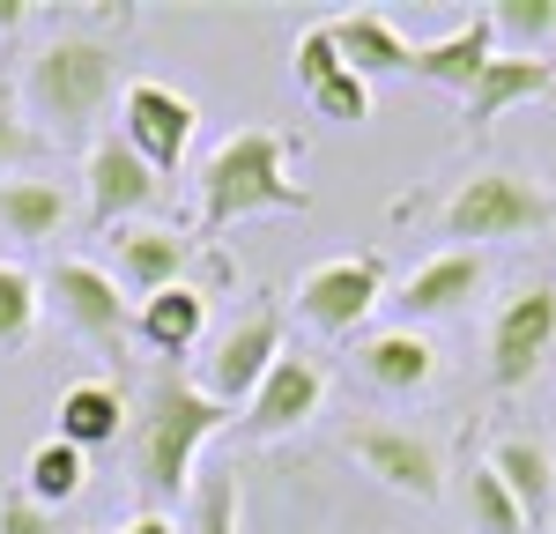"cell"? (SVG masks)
Returning a JSON list of instances; mask_svg holds the SVG:
<instances>
[{"mask_svg": "<svg viewBox=\"0 0 556 534\" xmlns=\"http://www.w3.org/2000/svg\"><path fill=\"white\" fill-rule=\"evenodd\" d=\"M327 30H334L342 60L356 67V75H364V82H371V75H408V67H416V44L401 38L386 15H371V8H356V15H334Z\"/></svg>", "mask_w": 556, "mask_h": 534, "instance_id": "21", "label": "cell"}, {"mask_svg": "<svg viewBox=\"0 0 556 534\" xmlns=\"http://www.w3.org/2000/svg\"><path fill=\"white\" fill-rule=\"evenodd\" d=\"M45 156H52V141L30 127L23 97H15V89H0V178L23 171V164H45Z\"/></svg>", "mask_w": 556, "mask_h": 534, "instance_id": "28", "label": "cell"}, {"mask_svg": "<svg viewBox=\"0 0 556 534\" xmlns=\"http://www.w3.org/2000/svg\"><path fill=\"white\" fill-rule=\"evenodd\" d=\"M490 30H497V52L549 60V44H556V0H497V8H490Z\"/></svg>", "mask_w": 556, "mask_h": 534, "instance_id": "24", "label": "cell"}, {"mask_svg": "<svg viewBox=\"0 0 556 534\" xmlns=\"http://www.w3.org/2000/svg\"><path fill=\"white\" fill-rule=\"evenodd\" d=\"M83 483H89V453H75L67 438H45L30 453V468H23V490L38 497L45 512H60L67 497H83Z\"/></svg>", "mask_w": 556, "mask_h": 534, "instance_id": "23", "label": "cell"}, {"mask_svg": "<svg viewBox=\"0 0 556 534\" xmlns=\"http://www.w3.org/2000/svg\"><path fill=\"white\" fill-rule=\"evenodd\" d=\"M67 223V193L52 178H0V238L15 245H52Z\"/></svg>", "mask_w": 556, "mask_h": 534, "instance_id": "22", "label": "cell"}, {"mask_svg": "<svg viewBox=\"0 0 556 534\" xmlns=\"http://www.w3.org/2000/svg\"><path fill=\"white\" fill-rule=\"evenodd\" d=\"M23 23H30V8H23V0H0V38H15Z\"/></svg>", "mask_w": 556, "mask_h": 534, "instance_id": "33", "label": "cell"}, {"mask_svg": "<svg viewBox=\"0 0 556 534\" xmlns=\"http://www.w3.org/2000/svg\"><path fill=\"white\" fill-rule=\"evenodd\" d=\"M445 238H460V253H468V238L482 245V238H542L556 223V193L542 186V178L527 171H475L453 186V201H445Z\"/></svg>", "mask_w": 556, "mask_h": 534, "instance_id": "4", "label": "cell"}, {"mask_svg": "<svg viewBox=\"0 0 556 534\" xmlns=\"http://www.w3.org/2000/svg\"><path fill=\"white\" fill-rule=\"evenodd\" d=\"M238 408L201 394V379H186L178 364H156L141 379V400H134L127 431H134V468H141V490H149V512L172 505L193 490V468H201V445L215 431H230Z\"/></svg>", "mask_w": 556, "mask_h": 534, "instance_id": "1", "label": "cell"}, {"mask_svg": "<svg viewBox=\"0 0 556 534\" xmlns=\"http://www.w3.org/2000/svg\"><path fill=\"white\" fill-rule=\"evenodd\" d=\"M319 400H327V371L312 364V356H298V349H282V364L260 379V394L245 400V431L253 438H290V431H304L312 416H319Z\"/></svg>", "mask_w": 556, "mask_h": 534, "instance_id": "12", "label": "cell"}, {"mask_svg": "<svg viewBox=\"0 0 556 534\" xmlns=\"http://www.w3.org/2000/svg\"><path fill=\"white\" fill-rule=\"evenodd\" d=\"M468 520H475V534H527L513 490L497 483V468H490V460H475V468H468Z\"/></svg>", "mask_w": 556, "mask_h": 534, "instance_id": "27", "label": "cell"}, {"mask_svg": "<svg viewBox=\"0 0 556 534\" xmlns=\"http://www.w3.org/2000/svg\"><path fill=\"white\" fill-rule=\"evenodd\" d=\"M38 312H45V282L23 275L15 260H0V349H23L38 334Z\"/></svg>", "mask_w": 556, "mask_h": 534, "instance_id": "26", "label": "cell"}, {"mask_svg": "<svg viewBox=\"0 0 556 534\" xmlns=\"http://www.w3.org/2000/svg\"><path fill=\"white\" fill-rule=\"evenodd\" d=\"M119 134H127V149L149 164L156 178H172L186 164V149H193V134H201V104L172 82H127L119 89Z\"/></svg>", "mask_w": 556, "mask_h": 534, "instance_id": "6", "label": "cell"}, {"mask_svg": "<svg viewBox=\"0 0 556 534\" xmlns=\"http://www.w3.org/2000/svg\"><path fill=\"white\" fill-rule=\"evenodd\" d=\"M45 305L60 312L83 342H97V349H119L134 334V312L127 297H119V275H104L97 260H52L45 267Z\"/></svg>", "mask_w": 556, "mask_h": 534, "instance_id": "9", "label": "cell"}, {"mask_svg": "<svg viewBox=\"0 0 556 534\" xmlns=\"http://www.w3.org/2000/svg\"><path fill=\"white\" fill-rule=\"evenodd\" d=\"M0 534H67L60 512H45L30 490H0Z\"/></svg>", "mask_w": 556, "mask_h": 534, "instance_id": "31", "label": "cell"}, {"mask_svg": "<svg viewBox=\"0 0 556 534\" xmlns=\"http://www.w3.org/2000/svg\"><path fill=\"white\" fill-rule=\"evenodd\" d=\"M549 349H556V290L527 282V290L505 297L497 327H490V386H497V394H519V386L542 371Z\"/></svg>", "mask_w": 556, "mask_h": 534, "instance_id": "10", "label": "cell"}, {"mask_svg": "<svg viewBox=\"0 0 556 534\" xmlns=\"http://www.w3.org/2000/svg\"><path fill=\"white\" fill-rule=\"evenodd\" d=\"M475 290H482V260L453 245V253H438V260L416 267V275L393 290V305L408 312V327H416V319H453V312L468 305Z\"/></svg>", "mask_w": 556, "mask_h": 534, "instance_id": "18", "label": "cell"}, {"mask_svg": "<svg viewBox=\"0 0 556 534\" xmlns=\"http://www.w3.org/2000/svg\"><path fill=\"white\" fill-rule=\"evenodd\" d=\"M186 534H245V483H238V468L193 483V520H186Z\"/></svg>", "mask_w": 556, "mask_h": 534, "instance_id": "25", "label": "cell"}, {"mask_svg": "<svg viewBox=\"0 0 556 534\" xmlns=\"http://www.w3.org/2000/svg\"><path fill=\"white\" fill-rule=\"evenodd\" d=\"M298 141L282 127H238L223 134L208 156H201V171H193V186H201V230H230V223L245 216H267V208H304L312 193L298 186Z\"/></svg>", "mask_w": 556, "mask_h": 534, "instance_id": "3", "label": "cell"}, {"mask_svg": "<svg viewBox=\"0 0 556 534\" xmlns=\"http://www.w3.org/2000/svg\"><path fill=\"white\" fill-rule=\"evenodd\" d=\"M282 312L275 305H253V312H238L223 334L208 342V356H201V394L223 400V408H245V400L260 394V379L282 364Z\"/></svg>", "mask_w": 556, "mask_h": 534, "instance_id": "5", "label": "cell"}, {"mask_svg": "<svg viewBox=\"0 0 556 534\" xmlns=\"http://www.w3.org/2000/svg\"><path fill=\"white\" fill-rule=\"evenodd\" d=\"M15 97L45 141H97V119L119 104V44L97 30H60L30 52Z\"/></svg>", "mask_w": 556, "mask_h": 534, "instance_id": "2", "label": "cell"}, {"mask_svg": "<svg viewBox=\"0 0 556 534\" xmlns=\"http://www.w3.org/2000/svg\"><path fill=\"white\" fill-rule=\"evenodd\" d=\"M60 431L52 438H67L75 453H97V445H119V431H127V400H119V386L112 379H75L67 394H60Z\"/></svg>", "mask_w": 556, "mask_h": 534, "instance_id": "19", "label": "cell"}, {"mask_svg": "<svg viewBox=\"0 0 556 534\" xmlns=\"http://www.w3.org/2000/svg\"><path fill=\"white\" fill-rule=\"evenodd\" d=\"M542 89H556V60H527V52H497V60L482 67V82L468 89V127L482 134L490 119H505L513 104H527V97H542Z\"/></svg>", "mask_w": 556, "mask_h": 534, "instance_id": "20", "label": "cell"}, {"mask_svg": "<svg viewBox=\"0 0 556 534\" xmlns=\"http://www.w3.org/2000/svg\"><path fill=\"white\" fill-rule=\"evenodd\" d=\"M490 60H497V30H490V8H482V15H468V23H453L445 38L416 44V67H408V75H424V82L460 89V97H468V89L482 82Z\"/></svg>", "mask_w": 556, "mask_h": 534, "instance_id": "17", "label": "cell"}, {"mask_svg": "<svg viewBox=\"0 0 556 534\" xmlns=\"http://www.w3.org/2000/svg\"><path fill=\"white\" fill-rule=\"evenodd\" d=\"M349 460H356L364 475H379L386 490L416 497V505H438V497H445V460H438V445L416 438V431H401V423H356V431H349Z\"/></svg>", "mask_w": 556, "mask_h": 534, "instance_id": "11", "label": "cell"}, {"mask_svg": "<svg viewBox=\"0 0 556 534\" xmlns=\"http://www.w3.org/2000/svg\"><path fill=\"white\" fill-rule=\"evenodd\" d=\"M134 334L164 356V364H172V356H193L201 342H208V290H201V282H172V290L141 297Z\"/></svg>", "mask_w": 556, "mask_h": 534, "instance_id": "15", "label": "cell"}, {"mask_svg": "<svg viewBox=\"0 0 556 534\" xmlns=\"http://www.w3.org/2000/svg\"><path fill=\"white\" fill-rule=\"evenodd\" d=\"M342 67H349V60H342V44H334V30H327V23H312V30L290 44V75H298L304 97H319V89L334 82Z\"/></svg>", "mask_w": 556, "mask_h": 534, "instance_id": "29", "label": "cell"}, {"mask_svg": "<svg viewBox=\"0 0 556 534\" xmlns=\"http://www.w3.org/2000/svg\"><path fill=\"white\" fill-rule=\"evenodd\" d=\"M112 238V260H119V282H127L134 297H156V290H172L186 282V260H193V238H178L172 223H119V230H104Z\"/></svg>", "mask_w": 556, "mask_h": 534, "instance_id": "13", "label": "cell"}, {"mask_svg": "<svg viewBox=\"0 0 556 534\" xmlns=\"http://www.w3.org/2000/svg\"><path fill=\"white\" fill-rule=\"evenodd\" d=\"M83 201H89V223L97 230H119V223H141L156 201H164V178L149 171L141 156L127 149V134H97L83 156Z\"/></svg>", "mask_w": 556, "mask_h": 534, "instance_id": "8", "label": "cell"}, {"mask_svg": "<svg viewBox=\"0 0 556 534\" xmlns=\"http://www.w3.org/2000/svg\"><path fill=\"white\" fill-rule=\"evenodd\" d=\"M490 468H497V483L513 490L527 534H549L556 527V453L549 445L527 438V431H513V438L490 445Z\"/></svg>", "mask_w": 556, "mask_h": 534, "instance_id": "14", "label": "cell"}, {"mask_svg": "<svg viewBox=\"0 0 556 534\" xmlns=\"http://www.w3.org/2000/svg\"><path fill=\"white\" fill-rule=\"evenodd\" d=\"M386 305V260L379 253H342L298 275V319L319 334H356L371 312Z\"/></svg>", "mask_w": 556, "mask_h": 534, "instance_id": "7", "label": "cell"}, {"mask_svg": "<svg viewBox=\"0 0 556 534\" xmlns=\"http://www.w3.org/2000/svg\"><path fill=\"white\" fill-rule=\"evenodd\" d=\"M112 534H186L178 520H164V512H134L127 527H112Z\"/></svg>", "mask_w": 556, "mask_h": 534, "instance_id": "32", "label": "cell"}, {"mask_svg": "<svg viewBox=\"0 0 556 534\" xmlns=\"http://www.w3.org/2000/svg\"><path fill=\"white\" fill-rule=\"evenodd\" d=\"M356 371L379 386V394H416L438 379V349H430L424 327H379L356 342Z\"/></svg>", "mask_w": 556, "mask_h": 534, "instance_id": "16", "label": "cell"}, {"mask_svg": "<svg viewBox=\"0 0 556 534\" xmlns=\"http://www.w3.org/2000/svg\"><path fill=\"white\" fill-rule=\"evenodd\" d=\"M312 112H319V119H334V127H356V119H371V82H364L356 67H342L334 82L312 97Z\"/></svg>", "mask_w": 556, "mask_h": 534, "instance_id": "30", "label": "cell"}]
</instances>
